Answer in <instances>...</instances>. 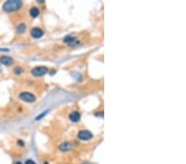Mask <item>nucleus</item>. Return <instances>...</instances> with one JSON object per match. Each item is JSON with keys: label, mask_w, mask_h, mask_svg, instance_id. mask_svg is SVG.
Segmentation results:
<instances>
[{"label": "nucleus", "mask_w": 186, "mask_h": 164, "mask_svg": "<svg viewBox=\"0 0 186 164\" xmlns=\"http://www.w3.org/2000/svg\"><path fill=\"white\" fill-rule=\"evenodd\" d=\"M17 164H22L21 162H17Z\"/></svg>", "instance_id": "4468645a"}, {"label": "nucleus", "mask_w": 186, "mask_h": 164, "mask_svg": "<svg viewBox=\"0 0 186 164\" xmlns=\"http://www.w3.org/2000/svg\"><path fill=\"white\" fill-rule=\"evenodd\" d=\"M80 119V114L77 111H74L70 114V120L73 122H78Z\"/></svg>", "instance_id": "6e6552de"}, {"label": "nucleus", "mask_w": 186, "mask_h": 164, "mask_svg": "<svg viewBox=\"0 0 186 164\" xmlns=\"http://www.w3.org/2000/svg\"><path fill=\"white\" fill-rule=\"evenodd\" d=\"M0 63L3 64L4 65L8 66V65H11L14 63V60L8 56H2L0 57Z\"/></svg>", "instance_id": "423d86ee"}, {"label": "nucleus", "mask_w": 186, "mask_h": 164, "mask_svg": "<svg viewBox=\"0 0 186 164\" xmlns=\"http://www.w3.org/2000/svg\"><path fill=\"white\" fill-rule=\"evenodd\" d=\"M25 164H36V162H35L34 161L31 160V159H28V160L26 161Z\"/></svg>", "instance_id": "ddd939ff"}, {"label": "nucleus", "mask_w": 186, "mask_h": 164, "mask_svg": "<svg viewBox=\"0 0 186 164\" xmlns=\"http://www.w3.org/2000/svg\"><path fill=\"white\" fill-rule=\"evenodd\" d=\"M1 71H2V69L0 68V72H1Z\"/></svg>", "instance_id": "2eb2a0df"}, {"label": "nucleus", "mask_w": 186, "mask_h": 164, "mask_svg": "<svg viewBox=\"0 0 186 164\" xmlns=\"http://www.w3.org/2000/svg\"><path fill=\"white\" fill-rule=\"evenodd\" d=\"M64 42L68 43L70 46H75V45H77L79 43L78 40H76L75 38L70 37V36L64 38Z\"/></svg>", "instance_id": "0eeeda50"}, {"label": "nucleus", "mask_w": 186, "mask_h": 164, "mask_svg": "<svg viewBox=\"0 0 186 164\" xmlns=\"http://www.w3.org/2000/svg\"><path fill=\"white\" fill-rule=\"evenodd\" d=\"M22 6V2L19 0H9L5 2L3 5V9L7 13L15 12L20 9Z\"/></svg>", "instance_id": "f257e3e1"}, {"label": "nucleus", "mask_w": 186, "mask_h": 164, "mask_svg": "<svg viewBox=\"0 0 186 164\" xmlns=\"http://www.w3.org/2000/svg\"><path fill=\"white\" fill-rule=\"evenodd\" d=\"M40 14V11L36 7L32 8L30 9V15L32 17H37Z\"/></svg>", "instance_id": "1a4fd4ad"}, {"label": "nucleus", "mask_w": 186, "mask_h": 164, "mask_svg": "<svg viewBox=\"0 0 186 164\" xmlns=\"http://www.w3.org/2000/svg\"><path fill=\"white\" fill-rule=\"evenodd\" d=\"M92 137H93V134L91 132H89L88 130H81L78 133V138L80 140L83 141L89 140L90 138H92Z\"/></svg>", "instance_id": "20e7f679"}, {"label": "nucleus", "mask_w": 186, "mask_h": 164, "mask_svg": "<svg viewBox=\"0 0 186 164\" xmlns=\"http://www.w3.org/2000/svg\"><path fill=\"white\" fill-rule=\"evenodd\" d=\"M44 34V32L39 27H34L31 30V35L34 38H40Z\"/></svg>", "instance_id": "39448f33"}, {"label": "nucleus", "mask_w": 186, "mask_h": 164, "mask_svg": "<svg viewBox=\"0 0 186 164\" xmlns=\"http://www.w3.org/2000/svg\"><path fill=\"white\" fill-rule=\"evenodd\" d=\"M19 98L22 101H25V102L27 103L34 102L36 100V96H34L32 93L27 92V91L21 93L20 95H19Z\"/></svg>", "instance_id": "f03ea898"}, {"label": "nucleus", "mask_w": 186, "mask_h": 164, "mask_svg": "<svg viewBox=\"0 0 186 164\" xmlns=\"http://www.w3.org/2000/svg\"><path fill=\"white\" fill-rule=\"evenodd\" d=\"M71 145L69 143H64V144H61L60 146V149L62 151H67L69 149H70Z\"/></svg>", "instance_id": "9b49d317"}, {"label": "nucleus", "mask_w": 186, "mask_h": 164, "mask_svg": "<svg viewBox=\"0 0 186 164\" xmlns=\"http://www.w3.org/2000/svg\"><path fill=\"white\" fill-rule=\"evenodd\" d=\"M26 25L24 23H21L19 24L18 26L17 27V32L18 33H23L25 30H26Z\"/></svg>", "instance_id": "9d476101"}, {"label": "nucleus", "mask_w": 186, "mask_h": 164, "mask_svg": "<svg viewBox=\"0 0 186 164\" xmlns=\"http://www.w3.org/2000/svg\"><path fill=\"white\" fill-rule=\"evenodd\" d=\"M22 71H23V70L21 68V67H19V66H17V67L14 69V73L17 74V75H19V74H21Z\"/></svg>", "instance_id": "f8f14e48"}, {"label": "nucleus", "mask_w": 186, "mask_h": 164, "mask_svg": "<svg viewBox=\"0 0 186 164\" xmlns=\"http://www.w3.org/2000/svg\"><path fill=\"white\" fill-rule=\"evenodd\" d=\"M48 72V68L46 66H37L32 70V74L34 76H42Z\"/></svg>", "instance_id": "7ed1b4c3"}]
</instances>
